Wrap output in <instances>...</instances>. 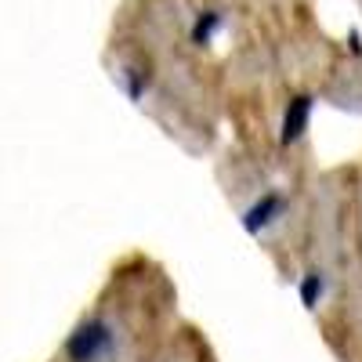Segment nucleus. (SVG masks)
<instances>
[{
	"instance_id": "39448f33",
	"label": "nucleus",
	"mask_w": 362,
	"mask_h": 362,
	"mask_svg": "<svg viewBox=\"0 0 362 362\" xmlns=\"http://www.w3.org/2000/svg\"><path fill=\"white\" fill-rule=\"evenodd\" d=\"M221 29V15H214V11H203L199 18H196V25H192V40L196 44H206L210 37H214Z\"/></svg>"
},
{
	"instance_id": "f03ea898",
	"label": "nucleus",
	"mask_w": 362,
	"mask_h": 362,
	"mask_svg": "<svg viewBox=\"0 0 362 362\" xmlns=\"http://www.w3.org/2000/svg\"><path fill=\"white\" fill-rule=\"evenodd\" d=\"M283 210H286V196H283L279 189H268L264 196H257V199L243 210V218H239V221H243V228H247L250 235H261L272 221L283 214Z\"/></svg>"
},
{
	"instance_id": "7ed1b4c3",
	"label": "nucleus",
	"mask_w": 362,
	"mask_h": 362,
	"mask_svg": "<svg viewBox=\"0 0 362 362\" xmlns=\"http://www.w3.org/2000/svg\"><path fill=\"white\" fill-rule=\"evenodd\" d=\"M312 105H315V102H312L308 95L290 98V105H286V112H283V134H279V141H283V145H293V141L305 138L308 119H312Z\"/></svg>"
},
{
	"instance_id": "f257e3e1",
	"label": "nucleus",
	"mask_w": 362,
	"mask_h": 362,
	"mask_svg": "<svg viewBox=\"0 0 362 362\" xmlns=\"http://www.w3.org/2000/svg\"><path fill=\"white\" fill-rule=\"evenodd\" d=\"M112 351H116V334H112V326L98 315L83 319L66 341V358L69 362H105Z\"/></svg>"
},
{
	"instance_id": "20e7f679",
	"label": "nucleus",
	"mask_w": 362,
	"mask_h": 362,
	"mask_svg": "<svg viewBox=\"0 0 362 362\" xmlns=\"http://www.w3.org/2000/svg\"><path fill=\"white\" fill-rule=\"evenodd\" d=\"M297 297H300V305H305L308 312H315L322 305V297H326V276L319 268L305 272V276L297 279Z\"/></svg>"
}]
</instances>
